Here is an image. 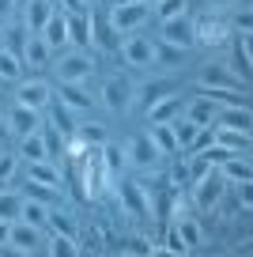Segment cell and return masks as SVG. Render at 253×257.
Wrapping results in <instances>:
<instances>
[{
    "label": "cell",
    "instance_id": "6da1fadb",
    "mask_svg": "<svg viewBox=\"0 0 253 257\" xmlns=\"http://www.w3.org/2000/svg\"><path fill=\"white\" fill-rule=\"evenodd\" d=\"M95 76V57L91 49H61L53 61V80L57 83H87Z\"/></svg>",
    "mask_w": 253,
    "mask_h": 257
},
{
    "label": "cell",
    "instance_id": "7a4b0ae2",
    "mask_svg": "<svg viewBox=\"0 0 253 257\" xmlns=\"http://www.w3.org/2000/svg\"><path fill=\"white\" fill-rule=\"evenodd\" d=\"M79 174H83V193L87 201H98L110 185V170H106V159H102V148H87V155L79 159Z\"/></svg>",
    "mask_w": 253,
    "mask_h": 257
},
{
    "label": "cell",
    "instance_id": "3957f363",
    "mask_svg": "<svg viewBox=\"0 0 253 257\" xmlns=\"http://www.w3.org/2000/svg\"><path fill=\"white\" fill-rule=\"evenodd\" d=\"M193 42L204 49H223L230 42V23L215 12H204V16L193 19Z\"/></svg>",
    "mask_w": 253,
    "mask_h": 257
},
{
    "label": "cell",
    "instance_id": "277c9868",
    "mask_svg": "<svg viewBox=\"0 0 253 257\" xmlns=\"http://www.w3.org/2000/svg\"><path fill=\"white\" fill-rule=\"evenodd\" d=\"M16 106H27V110H46L53 102V87H49L42 76H27V80H16Z\"/></svg>",
    "mask_w": 253,
    "mask_h": 257
},
{
    "label": "cell",
    "instance_id": "5b68a950",
    "mask_svg": "<svg viewBox=\"0 0 253 257\" xmlns=\"http://www.w3.org/2000/svg\"><path fill=\"white\" fill-rule=\"evenodd\" d=\"M223 193H227V182H223L219 167H212L204 178L193 182V204H197L200 212H215V204L223 201Z\"/></svg>",
    "mask_w": 253,
    "mask_h": 257
},
{
    "label": "cell",
    "instance_id": "8992f818",
    "mask_svg": "<svg viewBox=\"0 0 253 257\" xmlns=\"http://www.w3.org/2000/svg\"><path fill=\"white\" fill-rule=\"evenodd\" d=\"M148 19H151V4H144V0H129L121 8H110V27L117 34H136Z\"/></svg>",
    "mask_w": 253,
    "mask_h": 257
},
{
    "label": "cell",
    "instance_id": "52a82bcc",
    "mask_svg": "<svg viewBox=\"0 0 253 257\" xmlns=\"http://www.w3.org/2000/svg\"><path fill=\"white\" fill-rule=\"evenodd\" d=\"M197 87L200 91H242V76L230 72L227 64H204L197 72Z\"/></svg>",
    "mask_w": 253,
    "mask_h": 257
},
{
    "label": "cell",
    "instance_id": "ba28073f",
    "mask_svg": "<svg viewBox=\"0 0 253 257\" xmlns=\"http://www.w3.org/2000/svg\"><path fill=\"white\" fill-rule=\"evenodd\" d=\"M98 102L110 113H125L129 106H133V87H129L121 76H106L102 87H98Z\"/></svg>",
    "mask_w": 253,
    "mask_h": 257
},
{
    "label": "cell",
    "instance_id": "9c48e42d",
    "mask_svg": "<svg viewBox=\"0 0 253 257\" xmlns=\"http://www.w3.org/2000/svg\"><path fill=\"white\" fill-rule=\"evenodd\" d=\"M117 197H121V204H125L136 219H148L151 212H155V204H151V189L140 185V182H121Z\"/></svg>",
    "mask_w": 253,
    "mask_h": 257
},
{
    "label": "cell",
    "instance_id": "30bf717a",
    "mask_svg": "<svg viewBox=\"0 0 253 257\" xmlns=\"http://www.w3.org/2000/svg\"><path fill=\"white\" fill-rule=\"evenodd\" d=\"M159 42L182 49V53H185L189 46H197V42H193V16L185 12V16H178V19H166L163 31H159Z\"/></svg>",
    "mask_w": 253,
    "mask_h": 257
},
{
    "label": "cell",
    "instance_id": "8fae6325",
    "mask_svg": "<svg viewBox=\"0 0 253 257\" xmlns=\"http://www.w3.org/2000/svg\"><path fill=\"white\" fill-rule=\"evenodd\" d=\"M57 102L72 113H91L95 110V95L87 91V83H57Z\"/></svg>",
    "mask_w": 253,
    "mask_h": 257
},
{
    "label": "cell",
    "instance_id": "7c38bea8",
    "mask_svg": "<svg viewBox=\"0 0 253 257\" xmlns=\"http://www.w3.org/2000/svg\"><path fill=\"white\" fill-rule=\"evenodd\" d=\"M121 57H125L133 68H151L155 64V42L144 38V34H129L121 42Z\"/></svg>",
    "mask_w": 253,
    "mask_h": 257
},
{
    "label": "cell",
    "instance_id": "4fadbf2b",
    "mask_svg": "<svg viewBox=\"0 0 253 257\" xmlns=\"http://www.w3.org/2000/svg\"><path fill=\"white\" fill-rule=\"evenodd\" d=\"M182 113H185V98H182V95H159L155 102L148 106L151 125H174Z\"/></svg>",
    "mask_w": 253,
    "mask_h": 257
},
{
    "label": "cell",
    "instance_id": "5bb4252c",
    "mask_svg": "<svg viewBox=\"0 0 253 257\" xmlns=\"http://www.w3.org/2000/svg\"><path fill=\"white\" fill-rule=\"evenodd\" d=\"M64 23H68V46L72 49H91V12H64Z\"/></svg>",
    "mask_w": 253,
    "mask_h": 257
},
{
    "label": "cell",
    "instance_id": "9a60e30c",
    "mask_svg": "<svg viewBox=\"0 0 253 257\" xmlns=\"http://www.w3.org/2000/svg\"><path fill=\"white\" fill-rule=\"evenodd\" d=\"M53 12H57L53 0H27V4H23V27H27V34H42V31H46V23L53 19Z\"/></svg>",
    "mask_w": 253,
    "mask_h": 257
},
{
    "label": "cell",
    "instance_id": "2e32d148",
    "mask_svg": "<svg viewBox=\"0 0 253 257\" xmlns=\"http://www.w3.org/2000/svg\"><path fill=\"white\" fill-rule=\"evenodd\" d=\"M19 159H27V163H46V159H53V148H49L46 128L19 137Z\"/></svg>",
    "mask_w": 253,
    "mask_h": 257
},
{
    "label": "cell",
    "instance_id": "e0dca14e",
    "mask_svg": "<svg viewBox=\"0 0 253 257\" xmlns=\"http://www.w3.org/2000/svg\"><path fill=\"white\" fill-rule=\"evenodd\" d=\"M215 125L238 128V133L253 137V106H223V110L215 113Z\"/></svg>",
    "mask_w": 253,
    "mask_h": 257
},
{
    "label": "cell",
    "instance_id": "ac0fdd59",
    "mask_svg": "<svg viewBox=\"0 0 253 257\" xmlns=\"http://www.w3.org/2000/svg\"><path fill=\"white\" fill-rule=\"evenodd\" d=\"M129 163H133V167H140V170H148V167H155L159 159H163V155L155 152V144H151V137L148 133H140V137H133L129 140Z\"/></svg>",
    "mask_w": 253,
    "mask_h": 257
},
{
    "label": "cell",
    "instance_id": "d6986e66",
    "mask_svg": "<svg viewBox=\"0 0 253 257\" xmlns=\"http://www.w3.org/2000/svg\"><path fill=\"white\" fill-rule=\"evenodd\" d=\"M38 110H27V106H16L12 102V110L4 113V121H8V133L12 137H27V133H38Z\"/></svg>",
    "mask_w": 253,
    "mask_h": 257
},
{
    "label": "cell",
    "instance_id": "ffe728a7",
    "mask_svg": "<svg viewBox=\"0 0 253 257\" xmlns=\"http://www.w3.org/2000/svg\"><path fill=\"white\" fill-rule=\"evenodd\" d=\"M8 249H19V253H31L42 249V227H31V223H12V242Z\"/></svg>",
    "mask_w": 253,
    "mask_h": 257
},
{
    "label": "cell",
    "instance_id": "44dd1931",
    "mask_svg": "<svg viewBox=\"0 0 253 257\" xmlns=\"http://www.w3.org/2000/svg\"><path fill=\"white\" fill-rule=\"evenodd\" d=\"M27 182H31V185H46V189L61 193L64 178H61V170L53 167V159H46V163H27Z\"/></svg>",
    "mask_w": 253,
    "mask_h": 257
},
{
    "label": "cell",
    "instance_id": "7402d4cb",
    "mask_svg": "<svg viewBox=\"0 0 253 257\" xmlns=\"http://www.w3.org/2000/svg\"><path fill=\"white\" fill-rule=\"evenodd\" d=\"M49 61H53V49L46 46V38L42 34H27L23 38V64L27 68H46Z\"/></svg>",
    "mask_w": 253,
    "mask_h": 257
},
{
    "label": "cell",
    "instance_id": "603a6c76",
    "mask_svg": "<svg viewBox=\"0 0 253 257\" xmlns=\"http://www.w3.org/2000/svg\"><path fill=\"white\" fill-rule=\"evenodd\" d=\"M174 234L185 242V249H200L204 246V227H200L197 216H189V212H182V216H174Z\"/></svg>",
    "mask_w": 253,
    "mask_h": 257
},
{
    "label": "cell",
    "instance_id": "cb8c5ba5",
    "mask_svg": "<svg viewBox=\"0 0 253 257\" xmlns=\"http://www.w3.org/2000/svg\"><path fill=\"white\" fill-rule=\"evenodd\" d=\"M212 137H215V144H219V148H227V152H234V155L253 152V137H245V133H238V128L212 125Z\"/></svg>",
    "mask_w": 253,
    "mask_h": 257
},
{
    "label": "cell",
    "instance_id": "d4e9b609",
    "mask_svg": "<svg viewBox=\"0 0 253 257\" xmlns=\"http://www.w3.org/2000/svg\"><path fill=\"white\" fill-rule=\"evenodd\" d=\"M215 113H219V106H215L208 95H197L189 106H185L182 117H189L193 125H200V128H212V125H215Z\"/></svg>",
    "mask_w": 253,
    "mask_h": 257
},
{
    "label": "cell",
    "instance_id": "484cf974",
    "mask_svg": "<svg viewBox=\"0 0 253 257\" xmlns=\"http://www.w3.org/2000/svg\"><path fill=\"white\" fill-rule=\"evenodd\" d=\"M219 174L227 185H242V182H253V167L245 155H230L227 163H219Z\"/></svg>",
    "mask_w": 253,
    "mask_h": 257
},
{
    "label": "cell",
    "instance_id": "4316f807",
    "mask_svg": "<svg viewBox=\"0 0 253 257\" xmlns=\"http://www.w3.org/2000/svg\"><path fill=\"white\" fill-rule=\"evenodd\" d=\"M148 137H151V144H155V152L163 155V159H174V155L182 152L178 140H174V125H151Z\"/></svg>",
    "mask_w": 253,
    "mask_h": 257
},
{
    "label": "cell",
    "instance_id": "83f0119b",
    "mask_svg": "<svg viewBox=\"0 0 253 257\" xmlns=\"http://www.w3.org/2000/svg\"><path fill=\"white\" fill-rule=\"evenodd\" d=\"M42 38H46V46L53 49V53H61V49H68V23H64V12H53V19L46 23V31H42Z\"/></svg>",
    "mask_w": 253,
    "mask_h": 257
},
{
    "label": "cell",
    "instance_id": "f1b7e54d",
    "mask_svg": "<svg viewBox=\"0 0 253 257\" xmlns=\"http://www.w3.org/2000/svg\"><path fill=\"white\" fill-rule=\"evenodd\" d=\"M49 212H53V204L34 201V197H23V208H19V223H31V227H49Z\"/></svg>",
    "mask_w": 253,
    "mask_h": 257
},
{
    "label": "cell",
    "instance_id": "f546056e",
    "mask_svg": "<svg viewBox=\"0 0 253 257\" xmlns=\"http://www.w3.org/2000/svg\"><path fill=\"white\" fill-rule=\"evenodd\" d=\"M23 80V57L12 46H0V83H16Z\"/></svg>",
    "mask_w": 253,
    "mask_h": 257
},
{
    "label": "cell",
    "instance_id": "4dcf8cb0",
    "mask_svg": "<svg viewBox=\"0 0 253 257\" xmlns=\"http://www.w3.org/2000/svg\"><path fill=\"white\" fill-rule=\"evenodd\" d=\"M76 137L87 148H102V144H110V128H106L102 121H83V125L76 128Z\"/></svg>",
    "mask_w": 253,
    "mask_h": 257
},
{
    "label": "cell",
    "instance_id": "1f68e13d",
    "mask_svg": "<svg viewBox=\"0 0 253 257\" xmlns=\"http://www.w3.org/2000/svg\"><path fill=\"white\" fill-rule=\"evenodd\" d=\"M49 117H53V125H57V133H61V137H76V128H79V125H76V113L64 110L57 98L49 102Z\"/></svg>",
    "mask_w": 253,
    "mask_h": 257
},
{
    "label": "cell",
    "instance_id": "d6a6232c",
    "mask_svg": "<svg viewBox=\"0 0 253 257\" xmlns=\"http://www.w3.org/2000/svg\"><path fill=\"white\" fill-rule=\"evenodd\" d=\"M19 208H23V193L0 189V223H19Z\"/></svg>",
    "mask_w": 253,
    "mask_h": 257
},
{
    "label": "cell",
    "instance_id": "836d02e7",
    "mask_svg": "<svg viewBox=\"0 0 253 257\" xmlns=\"http://www.w3.org/2000/svg\"><path fill=\"white\" fill-rule=\"evenodd\" d=\"M197 137H200V125H193L189 117H178V121H174V140H178V148H182L185 155L193 152V144H197Z\"/></svg>",
    "mask_w": 253,
    "mask_h": 257
},
{
    "label": "cell",
    "instance_id": "e575fe53",
    "mask_svg": "<svg viewBox=\"0 0 253 257\" xmlns=\"http://www.w3.org/2000/svg\"><path fill=\"white\" fill-rule=\"evenodd\" d=\"M189 12V0H155L151 4V16L159 19V23H166V19H178Z\"/></svg>",
    "mask_w": 253,
    "mask_h": 257
},
{
    "label": "cell",
    "instance_id": "d590c367",
    "mask_svg": "<svg viewBox=\"0 0 253 257\" xmlns=\"http://www.w3.org/2000/svg\"><path fill=\"white\" fill-rule=\"evenodd\" d=\"M49 231L53 234H64V238H76V231H79V223H76V216L72 212H49Z\"/></svg>",
    "mask_w": 253,
    "mask_h": 257
},
{
    "label": "cell",
    "instance_id": "8d00e7d4",
    "mask_svg": "<svg viewBox=\"0 0 253 257\" xmlns=\"http://www.w3.org/2000/svg\"><path fill=\"white\" fill-rule=\"evenodd\" d=\"M46 257H79V242L64 238V234H53V238L46 242Z\"/></svg>",
    "mask_w": 253,
    "mask_h": 257
},
{
    "label": "cell",
    "instance_id": "74e56055",
    "mask_svg": "<svg viewBox=\"0 0 253 257\" xmlns=\"http://www.w3.org/2000/svg\"><path fill=\"white\" fill-rule=\"evenodd\" d=\"M102 159H106V170H110V178H117L121 170H125V148L102 144Z\"/></svg>",
    "mask_w": 253,
    "mask_h": 257
},
{
    "label": "cell",
    "instance_id": "f35d334b",
    "mask_svg": "<svg viewBox=\"0 0 253 257\" xmlns=\"http://www.w3.org/2000/svg\"><path fill=\"white\" fill-rule=\"evenodd\" d=\"M16 170H19V155H0V185H8L12 178H16Z\"/></svg>",
    "mask_w": 253,
    "mask_h": 257
},
{
    "label": "cell",
    "instance_id": "ab89813d",
    "mask_svg": "<svg viewBox=\"0 0 253 257\" xmlns=\"http://www.w3.org/2000/svg\"><path fill=\"white\" fill-rule=\"evenodd\" d=\"M238 61L253 72V34H238Z\"/></svg>",
    "mask_w": 253,
    "mask_h": 257
},
{
    "label": "cell",
    "instance_id": "60d3db41",
    "mask_svg": "<svg viewBox=\"0 0 253 257\" xmlns=\"http://www.w3.org/2000/svg\"><path fill=\"white\" fill-rule=\"evenodd\" d=\"M234 197H238V204H242V208H249V212H253V182L234 185Z\"/></svg>",
    "mask_w": 253,
    "mask_h": 257
},
{
    "label": "cell",
    "instance_id": "b9f144b4",
    "mask_svg": "<svg viewBox=\"0 0 253 257\" xmlns=\"http://www.w3.org/2000/svg\"><path fill=\"white\" fill-rule=\"evenodd\" d=\"M238 31H242V34H253V8L238 12Z\"/></svg>",
    "mask_w": 253,
    "mask_h": 257
},
{
    "label": "cell",
    "instance_id": "7bdbcfd3",
    "mask_svg": "<svg viewBox=\"0 0 253 257\" xmlns=\"http://www.w3.org/2000/svg\"><path fill=\"white\" fill-rule=\"evenodd\" d=\"M204 4H208V12H215V16H223V12H227V8H234L238 0H204Z\"/></svg>",
    "mask_w": 253,
    "mask_h": 257
},
{
    "label": "cell",
    "instance_id": "ee69618b",
    "mask_svg": "<svg viewBox=\"0 0 253 257\" xmlns=\"http://www.w3.org/2000/svg\"><path fill=\"white\" fill-rule=\"evenodd\" d=\"M12 242V223H0V249H8Z\"/></svg>",
    "mask_w": 253,
    "mask_h": 257
},
{
    "label": "cell",
    "instance_id": "f6af8a7d",
    "mask_svg": "<svg viewBox=\"0 0 253 257\" xmlns=\"http://www.w3.org/2000/svg\"><path fill=\"white\" fill-rule=\"evenodd\" d=\"M61 8L64 12H87V8H83V0H61Z\"/></svg>",
    "mask_w": 253,
    "mask_h": 257
},
{
    "label": "cell",
    "instance_id": "bcb514c9",
    "mask_svg": "<svg viewBox=\"0 0 253 257\" xmlns=\"http://www.w3.org/2000/svg\"><path fill=\"white\" fill-rule=\"evenodd\" d=\"M8 16H12V0H0V23H8Z\"/></svg>",
    "mask_w": 253,
    "mask_h": 257
},
{
    "label": "cell",
    "instance_id": "7dc6e473",
    "mask_svg": "<svg viewBox=\"0 0 253 257\" xmlns=\"http://www.w3.org/2000/svg\"><path fill=\"white\" fill-rule=\"evenodd\" d=\"M4 137H8V121H4V113H0V144H4Z\"/></svg>",
    "mask_w": 253,
    "mask_h": 257
},
{
    "label": "cell",
    "instance_id": "c3c4849f",
    "mask_svg": "<svg viewBox=\"0 0 253 257\" xmlns=\"http://www.w3.org/2000/svg\"><path fill=\"white\" fill-rule=\"evenodd\" d=\"M95 4H98V0H83V8H95Z\"/></svg>",
    "mask_w": 253,
    "mask_h": 257
},
{
    "label": "cell",
    "instance_id": "681fc988",
    "mask_svg": "<svg viewBox=\"0 0 253 257\" xmlns=\"http://www.w3.org/2000/svg\"><path fill=\"white\" fill-rule=\"evenodd\" d=\"M121 4H129V0H113V8H121Z\"/></svg>",
    "mask_w": 253,
    "mask_h": 257
},
{
    "label": "cell",
    "instance_id": "f907efd6",
    "mask_svg": "<svg viewBox=\"0 0 253 257\" xmlns=\"http://www.w3.org/2000/svg\"><path fill=\"white\" fill-rule=\"evenodd\" d=\"M245 159H249V167H253V152H249V155H245Z\"/></svg>",
    "mask_w": 253,
    "mask_h": 257
},
{
    "label": "cell",
    "instance_id": "816d5d0a",
    "mask_svg": "<svg viewBox=\"0 0 253 257\" xmlns=\"http://www.w3.org/2000/svg\"><path fill=\"white\" fill-rule=\"evenodd\" d=\"M144 4H155V0H144Z\"/></svg>",
    "mask_w": 253,
    "mask_h": 257
},
{
    "label": "cell",
    "instance_id": "f5cc1de1",
    "mask_svg": "<svg viewBox=\"0 0 253 257\" xmlns=\"http://www.w3.org/2000/svg\"><path fill=\"white\" fill-rule=\"evenodd\" d=\"M212 257H219V253H212Z\"/></svg>",
    "mask_w": 253,
    "mask_h": 257
}]
</instances>
